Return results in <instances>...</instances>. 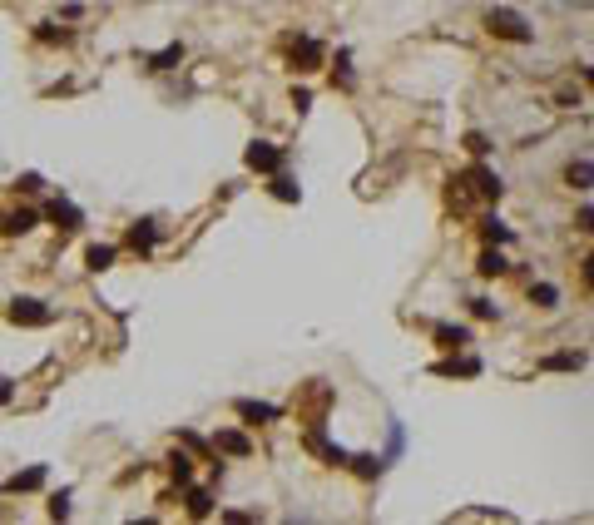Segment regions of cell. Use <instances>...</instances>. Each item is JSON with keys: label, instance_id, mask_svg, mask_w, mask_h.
Here are the masks:
<instances>
[{"label": "cell", "instance_id": "cell-5", "mask_svg": "<svg viewBox=\"0 0 594 525\" xmlns=\"http://www.w3.org/2000/svg\"><path fill=\"white\" fill-rule=\"evenodd\" d=\"M465 184L475 188V198H481V204H501V198H505V184H501V174H495L491 164H481V159H475L471 169H465Z\"/></svg>", "mask_w": 594, "mask_h": 525}, {"label": "cell", "instance_id": "cell-21", "mask_svg": "<svg viewBox=\"0 0 594 525\" xmlns=\"http://www.w3.org/2000/svg\"><path fill=\"white\" fill-rule=\"evenodd\" d=\"M30 35H35V45H74V30L60 25V20H40Z\"/></svg>", "mask_w": 594, "mask_h": 525}, {"label": "cell", "instance_id": "cell-22", "mask_svg": "<svg viewBox=\"0 0 594 525\" xmlns=\"http://www.w3.org/2000/svg\"><path fill=\"white\" fill-rule=\"evenodd\" d=\"M114 262H120V248H114V243H90V248H84V268H90V272H110Z\"/></svg>", "mask_w": 594, "mask_h": 525}, {"label": "cell", "instance_id": "cell-33", "mask_svg": "<svg viewBox=\"0 0 594 525\" xmlns=\"http://www.w3.org/2000/svg\"><path fill=\"white\" fill-rule=\"evenodd\" d=\"M575 228H580V234H594V208H580V214H575Z\"/></svg>", "mask_w": 594, "mask_h": 525}, {"label": "cell", "instance_id": "cell-24", "mask_svg": "<svg viewBox=\"0 0 594 525\" xmlns=\"http://www.w3.org/2000/svg\"><path fill=\"white\" fill-rule=\"evenodd\" d=\"M565 184L580 188V194L594 188V164H589V159H570V164H565Z\"/></svg>", "mask_w": 594, "mask_h": 525}, {"label": "cell", "instance_id": "cell-7", "mask_svg": "<svg viewBox=\"0 0 594 525\" xmlns=\"http://www.w3.org/2000/svg\"><path fill=\"white\" fill-rule=\"evenodd\" d=\"M124 248L139 253V258L154 253V248H158V224H154V218H134V224L124 228Z\"/></svg>", "mask_w": 594, "mask_h": 525}, {"label": "cell", "instance_id": "cell-28", "mask_svg": "<svg viewBox=\"0 0 594 525\" xmlns=\"http://www.w3.org/2000/svg\"><path fill=\"white\" fill-rule=\"evenodd\" d=\"M461 144H465V154H471V159H485V154H491V149H495V144H491V139H485V134H481V129H471V134H465V139H461Z\"/></svg>", "mask_w": 594, "mask_h": 525}, {"label": "cell", "instance_id": "cell-26", "mask_svg": "<svg viewBox=\"0 0 594 525\" xmlns=\"http://www.w3.org/2000/svg\"><path fill=\"white\" fill-rule=\"evenodd\" d=\"M530 302H535L540 312H555L560 308V288L555 282H530Z\"/></svg>", "mask_w": 594, "mask_h": 525}, {"label": "cell", "instance_id": "cell-4", "mask_svg": "<svg viewBox=\"0 0 594 525\" xmlns=\"http://www.w3.org/2000/svg\"><path fill=\"white\" fill-rule=\"evenodd\" d=\"M243 164H248L253 174H278V169H288V149L273 144V139H253L248 149H243Z\"/></svg>", "mask_w": 594, "mask_h": 525}, {"label": "cell", "instance_id": "cell-15", "mask_svg": "<svg viewBox=\"0 0 594 525\" xmlns=\"http://www.w3.org/2000/svg\"><path fill=\"white\" fill-rule=\"evenodd\" d=\"M45 476H50L45 466H25V471H15V476H10L0 491H5V496H30V491H40V486H45Z\"/></svg>", "mask_w": 594, "mask_h": 525}, {"label": "cell", "instance_id": "cell-6", "mask_svg": "<svg viewBox=\"0 0 594 525\" xmlns=\"http://www.w3.org/2000/svg\"><path fill=\"white\" fill-rule=\"evenodd\" d=\"M35 224H40V208H30V204L0 208V238H20V234H30Z\"/></svg>", "mask_w": 594, "mask_h": 525}, {"label": "cell", "instance_id": "cell-35", "mask_svg": "<svg viewBox=\"0 0 594 525\" xmlns=\"http://www.w3.org/2000/svg\"><path fill=\"white\" fill-rule=\"evenodd\" d=\"M80 15H84L80 0H65V5H60V20H80Z\"/></svg>", "mask_w": 594, "mask_h": 525}, {"label": "cell", "instance_id": "cell-1", "mask_svg": "<svg viewBox=\"0 0 594 525\" xmlns=\"http://www.w3.org/2000/svg\"><path fill=\"white\" fill-rule=\"evenodd\" d=\"M481 20H485V35L505 40V45H530V40H535V25H530L515 5H491Z\"/></svg>", "mask_w": 594, "mask_h": 525}, {"label": "cell", "instance_id": "cell-17", "mask_svg": "<svg viewBox=\"0 0 594 525\" xmlns=\"http://www.w3.org/2000/svg\"><path fill=\"white\" fill-rule=\"evenodd\" d=\"M184 55H188L184 40H168V45H164V50H154V55H148L144 65L154 70V75H164V70H178V65H184Z\"/></svg>", "mask_w": 594, "mask_h": 525}, {"label": "cell", "instance_id": "cell-10", "mask_svg": "<svg viewBox=\"0 0 594 525\" xmlns=\"http://www.w3.org/2000/svg\"><path fill=\"white\" fill-rule=\"evenodd\" d=\"M45 218H50V224L60 228V234H80V228H84V214H80V208L70 204L65 194H55V198H50V204H45Z\"/></svg>", "mask_w": 594, "mask_h": 525}, {"label": "cell", "instance_id": "cell-2", "mask_svg": "<svg viewBox=\"0 0 594 525\" xmlns=\"http://www.w3.org/2000/svg\"><path fill=\"white\" fill-rule=\"evenodd\" d=\"M322 65H327V45H322V40L307 35V30L288 35V70H292V75H317Z\"/></svg>", "mask_w": 594, "mask_h": 525}, {"label": "cell", "instance_id": "cell-32", "mask_svg": "<svg viewBox=\"0 0 594 525\" xmlns=\"http://www.w3.org/2000/svg\"><path fill=\"white\" fill-rule=\"evenodd\" d=\"M292 110H297V114L312 110V90H307V85H292Z\"/></svg>", "mask_w": 594, "mask_h": 525}, {"label": "cell", "instance_id": "cell-16", "mask_svg": "<svg viewBox=\"0 0 594 525\" xmlns=\"http://www.w3.org/2000/svg\"><path fill=\"white\" fill-rule=\"evenodd\" d=\"M164 471H168V481H174V486H188V481H194V451H188V446L168 451V456H164Z\"/></svg>", "mask_w": 594, "mask_h": 525}, {"label": "cell", "instance_id": "cell-12", "mask_svg": "<svg viewBox=\"0 0 594 525\" xmlns=\"http://www.w3.org/2000/svg\"><path fill=\"white\" fill-rule=\"evenodd\" d=\"M214 451H218V456H253V441L248 436H243L238 432V426H218V432H214Z\"/></svg>", "mask_w": 594, "mask_h": 525}, {"label": "cell", "instance_id": "cell-11", "mask_svg": "<svg viewBox=\"0 0 594 525\" xmlns=\"http://www.w3.org/2000/svg\"><path fill=\"white\" fill-rule=\"evenodd\" d=\"M214 511H218L214 491H208V486H194V481H188V486H184V516H188V520H208Z\"/></svg>", "mask_w": 594, "mask_h": 525}, {"label": "cell", "instance_id": "cell-13", "mask_svg": "<svg viewBox=\"0 0 594 525\" xmlns=\"http://www.w3.org/2000/svg\"><path fill=\"white\" fill-rule=\"evenodd\" d=\"M431 338H436L441 352H465V348H471V328H465V322H436Z\"/></svg>", "mask_w": 594, "mask_h": 525}, {"label": "cell", "instance_id": "cell-9", "mask_svg": "<svg viewBox=\"0 0 594 525\" xmlns=\"http://www.w3.org/2000/svg\"><path fill=\"white\" fill-rule=\"evenodd\" d=\"M233 412L243 416V426H273V422H283V406L253 402V396H238V402H233Z\"/></svg>", "mask_w": 594, "mask_h": 525}, {"label": "cell", "instance_id": "cell-19", "mask_svg": "<svg viewBox=\"0 0 594 525\" xmlns=\"http://www.w3.org/2000/svg\"><path fill=\"white\" fill-rule=\"evenodd\" d=\"M436 377H481V357H461V352H451L446 362L431 367Z\"/></svg>", "mask_w": 594, "mask_h": 525}, {"label": "cell", "instance_id": "cell-8", "mask_svg": "<svg viewBox=\"0 0 594 525\" xmlns=\"http://www.w3.org/2000/svg\"><path fill=\"white\" fill-rule=\"evenodd\" d=\"M302 446L312 451V456H322V466H347V461H352V451H342V446H332V441H327L322 422L307 426V441H302Z\"/></svg>", "mask_w": 594, "mask_h": 525}, {"label": "cell", "instance_id": "cell-29", "mask_svg": "<svg viewBox=\"0 0 594 525\" xmlns=\"http://www.w3.org/2000/svg\"><path fill=\"white\" fill-rule=\"evenodd\" d=\"M70 501H74L70 491H55V496H50V506H45L50 520H70Z\"/></svg>", "mask_w": 594, "mask_h": 525}, {"label": "cell", "instance_id": "cell-30", "mask_svg": "<svg viewBox=\"0 0 594 525\" xmlns=\"http://www.w3.org/2000/svg\"><path fill=\"white\" fill-rule=\"evenodd\" d=\"M471 312H475V318H481V322H491V318H501V308H495V302H491V298H471Z\"/></svg>", "mask_w": 594, "mask_h": 525}, {"label": "cell", "instance_id": "cell-36", "mask_svg": "<svg viewBox=\"0 0 594 525\" xmlns=\"http://www.w3.org/2000/svg\"><path fill=\"white\" fill-rule=\"evenodd\" d=\"M15 402V382H10V377H0V406H10Z\"/></svg>", "mask_w": 594, "mask_h": 525}, {"label": "cell", "instance_id": "cell-14", "mask_svg": "<svg viewBox=\"0 0 594 525\" xmlns=\"http://www.w3.org/2000/svg\"><path fill=\"white\" fill-rule=\"evenodd\" d=\"M327 65H332V90H342V94H352L357 90V70H352V50H337V55H327Z\"/></svg>", "mask_w": 594, "mask_h": 525}, {"label": "cell", "instance_id": "cell-38", "mask_svg": "<svg viewBox=\"0 0 594 525\" xmlns=\"http://www.w3.org/2000/svg\"><path fill=\"white\" fill-rule=\"evenodd\" d=\"M585 85H589V94H594V65H585Z\"/></svg>", "mask_w": 594, "mask_h": 525}, {"label": "cell", "instance_id": "cell-25", "mask_svg": "<svg viewBox=\"0 0 594 525\" xmlns=\"http://www.w3.org/2000/svg\"><path fill=\"white\" fill-rule=\"evenodd\" d=\"M580 367H585V352H550L540 372H580Z\"/></svg>", "mask_w": 594, "mask_h": 525}, {"label": "cell", "instance_id": "cell-27", "mask_svg": "<svg viewBox=\"0 0 594 525\" xmlns=\"http://www.w3.org/2000/svg\"><path fill=\"white\" fill-rule=\"evenodd\" d=\"M347 466H352V471H357V476H362V481H377L381 471L391 466V461H387V456H352V461H347Z\"/></svg>", "mask_w": 594, "mask_h": 525}, {"label": "cell", "instance_id": "cell-23", "mask_svg": "<svg viewBox=\"0 0 594 525\" xmlns=\"http://www.w3.org/2000/svg\"><path fill=\"white\" fill-rule=\"evenodd\" d=\"M475 272H481V278H501V272H511V262H505L501 248L485 243V248H481V258H475Z\"/></svg>", "mask_w": 594, "mask_h": 525}, {"label": "cell", "instance_id": "cell-34", "mask_svg": "<svg viewBox=\"0 0 594 525\" xmlns=\"http://www.w3.org/2000/svg\"><path fill=\"white\" fill-rule=\"evenodd\" d=\"M555 104H560V110H575V104H580V90H560Z\"/></svg>", "mask_w": 594, "mask_h": 525}, {"label": "cell", "instance_id": "cell-3", "mask_svg": "<svg viewBox=\"0 0 594 525\" xmlns=\"http://www.w3.org/2000/svg\"><path fill=\"white\" fill-rule=\"evenodd\" d=\"M5 322H15V328H50V322H55V308H50L45 298H10Z\"/></svg>", "mask_w": 594, "mask_h": 525}, {"label": "cell", "instance_id": "cell-37", "mask_svg": "<svg viewBox=\"0 0 594 525\" xmlns=\"http://www.w3.org/2000/svg\"><path fill=\"white\" fill-rule=\"evenodd\" d=\"M580 278H585V288H589V292H594V253H589V258H585V268H580Z\"/></svg>", "mask_w": 594, "mask_h": 525}, {"label": "cell", "instance_id": "cell-20", "mask_svg": "<svg viewBox=\"0 0 594 525\" xmlns=\"http://www.w3.org/2000/svg\"><path fill=\"white\" fill-rule=\"evenodd\" d=\"M481 243H491V248L515 243V234L505 228V218H501V214H481Z\"/></svg>", "mask_w": 594, "mask_h": 525}, {"label": "cell", "instance_id": "cell-31", "mask_svg": "<svg viewBox=\"0 0 594 525\" xmlns=\"http://www.w3.org/2000/svg\"><path fill=\"white\" fill-rule=\"evenodd\" d=\"M40 188H45V178L40 174H20L15 178V194H40Z\"/></svg>", "mask_w": 594, "mask_h": 525}, {"label": "cell", "instance_id": "cell-18", "mask_svg": "<svg viewBox=\"0 0 594 525\" xmlns=\"http://www.w3.org/2000/svg\"><path fill=\"white\" fill-rule=\"evenodd\" d=\"M268 194L278 198V204H302V184L288 174V169H278V174H268Z\"/></svg>", "mask_w": 594, "mask_h": 525}]
</instances>
